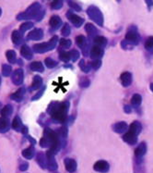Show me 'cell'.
Instances as JSON below:
<instances>
[{
    "mask_svg": "<svg viewBox=\"0 0 153 173\" xmlns=\"http://www.w3.org/2000/svg\"><path fill=\"white\" fill-rule=\"evenodd\" d=\"M142 130V126H141V124L140 122L138 121H134L132 124H131V126H130V132H132L133 134H135L136 136H138V134L140 133Z\"/></svg>",
    "mask_w": 153,
    "mask_h": 173,
    "instance_id": "obj_1",
    "label": "cell"
},
{
    "mask_svg": "<svg viewBox=\"0 0 153 173\" xmlns=\"http://www.w3.org/2000/svg\"><path fill=\"white\" fill-rule=\"evenodd\" d=\"M146 151H147V145L145 143H141L140 145L138 146V147L136 149L135 155L138 157H142L146 154Z\"/></svg>",
    "mask_w": 153,
    "mask_h": 173,
    "instance_id": "obj_2",
    "label": "cell"
},
{
    "mask_svg": "<svg viewBox=\"0 0 153 173\" xmlns=\"http://www.w3.org/2000/svg\"><path fill=\"white\" fill-rule=\"evenodd\" d=\"M127 39L134 45H138L139 42V36L137 33H134V32H130L127 34Z\"/></svg>",
    "mask_w": 153,
    "mask_h": 173,
    "instance_id": "obj_3",
    "label": "cell"
},
{
    "mask_svg": "<svg viewBox=\"0 0 153 173\" xmlns=\"http://www.w3.org/2000/svg\"><path fill=\"white\" fill-rule=\"evenodd\" d=\"M121 79H122V82H123L124 85L128 86L132 82V75L129 72H125L124 74H122Z\"/></svg>",
    "mask_w": 153,
    "mask_h": 173,
    "instance_id": "obj_4",
    "label": "cell"
},
{
    "mask_svg": "<svg viewBox=\"0 0 153 173\" xmlns=\"http://www.w3.org/2000/svg\"><path fill=\"white\" fill-rule=\"evenodd\" d=\"M124 140L127 142L128 143H130V145H135V143H137V136L135 135V134H133L132 132L128 131L126 135L124 136Z\"/></svg>",
    "mask_w": 153,
    "mask_h": 173,
    "instance_id": "obj_5",
    "label": "cell"
},
{
    "mask_svg": "<svg viewBox=\"0 0 153 173\" xmlns=\"http://www.w3.org/2000/svg\"><path fill=\"white\" fill-rule=\"evenodd\" d=\"M141 102H142V97L141 95L138 94H136L133 95V97L131 99V103L132 105H134V107H139V105H141Z\"/></svg>",
    "mask_w": 153,
    "mask_h": 173,
    "instance_id": "obj_6",
    "label": "cell"
},
{
    "mask_svg": "<svg viewBox=\"0 0 153 173\" xmlns=\"http://www.w3.org/2000/svg\"><path fill=\"white\" fill-rule=\"evenodd\" d=\"M145 48L149 51L153 50V36L148 38V40L145 43Z\"/></svg>",
    "mask_w": 153,
    "mask_h": 173,
    "instance_id": "obj_7",
    "label": "cell"
},
{
    "mask_svg": "<svg viewBox=\"0 0 153 173\" xmlns=\"http://www.w3.org/2000/svg\"><path fill=\"white\" fill-rule=\"evenodd\" d=\"M127 124L125 123V122H122V123H119L118 124V131H126L127 130Z\"/></svg>",
    "mask_w": 153,
    "mask_h": 173,
    "instance_id": "obj_8",
    "label": "cell"
},
{
    "mask_svg": "<svg viewBox=\"0 0 153 173\" xmlns=\"http://www.w3.org/2000/svg\"><path fill=\"white\" fill-rule=\"evenodd\" d=\"M149 88H150V90L153 92V83H150V85H149Z\"/></svg>",
    "mask_w": 153,
    "mask_h": 173,
    "instance_id": "obj_9",
    "label": "cell"
}]
</instances>
